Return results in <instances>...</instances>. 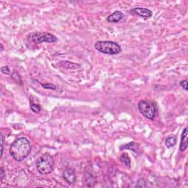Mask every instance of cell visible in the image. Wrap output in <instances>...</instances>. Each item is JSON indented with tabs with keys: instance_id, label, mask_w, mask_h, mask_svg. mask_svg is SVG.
<instances>
[{
	"instance_id": "1",
	"label": "cell",
	"mask_w": 188,
	"mask_h": 188,
	"mask_svg": "<svg viewBox=\"0 0 188 188\" xmlns=\"http://www.w3.org/2000/svg\"><path fill=\"white\" fill-rule=\"evenodd\" d=\"M10 154L15 161L26 159L31 152V144L27 138L22 137L15 140L10 147Z\"/></svg>"
},
{
	"instance_id": "2",
	"label": "cell",
	"mask_w": 188,
	"mask_h": 188,
	"mask_svg": "<svg viewBox=\"0 0 188 188\" xmlns=\"http://www.w3.org/2000/svg\"><path fill=\"white\" fill-rule=\"evenodd\" d=\"M36 169L42 175L50 174L54 168V159L49 153H45L36 161Z\"/></svg>"
},
{
	"instance_id": "3",
	"label": "cell",
	"mask_w": 188,
	"mask_h": 188,
	"mask_svg": "<svg viewBox=\"0 0 188 188\" xmlns=\"http://www.w3.org/2000/svg\"><path fill=\"white\" fill-rule=\"evenodd\" d=\"M94 46L96 50L103 54L114 55L121 52L120 45L111 40H99L95 43Z\"/></svg>"
},
{
	"instance_id": "4",
	"label": "cell",
	"mask_w": 188,
	"mask_h": 188,
	"mask_svg": "<svg viewBox=\"0 0 188 188\" xmlns=\"http://www.w3.org/2000/svg\"><path fill=\"white\" fill-rule=\"evenodd\" d=\"M139 112L149 120H153L156 116L157 108L155 104L149 99L140 100L138 102Z\"/></svg>"
},
{
	"instance_id": "5",
	"label": "cell",
	"mask_w": 188,
	"mask_h": 188,
	"mask_svg": "<svg viewBox=\"0 0 188 188\" xmlns=\"http://www.w3.org/2000/svg\"><path fill=\"white\" fill-rule=\"evenodd\" d=\"M32 40L36 43H54L57 41V38L53 34H51L50 32H36L33 35Z\"/></svg>"
},
{
	"instance_id": "6",
	"label": "cell",
	"mask_w": 188,
	"mask_h": 188,
	"mask_svg": "<svg viewBox=\"0 0 188 188\" xmlns=\"http://www.w3.org/2000/svg\"><path fill=\"white\" fill-rule=\"evenodd\" d=\"M132 12L138 16L144 19H149L152 17L153 13L152 10L143 8H135L132 10Z\"/></svg>"
},
{
	"instance_id": "7",
	"label": "cell",
	"mask_w": 188,
	"mask_h": 188,
	"mask_svg": "<svg viewBox=\"0 0 188 188\" xmlns=\"http://www.w3.org/2000/svg\"><path fill=\"white\" fill-rule=\"evenodd\" d=\"M63 179L66 180V182L70 184L75 183V182H76V174H75L74 171H73V170H71V168H66V169L63 171Z\"/></svg>"
},
{
	"instance_id": "8",
	"label": "cell",
	"mask_w": 188,
	"mask_h": 188,
	"mask_svg": "<svg viewBox=\"0 0 188 188\" xmlns=\"http://www.w3.org/2000/svg\"><path fill=\"white\" fill-rule=\"evenodd\" d=\"M124 18V15L121 11H115L107 18V21L110 23H118Z\"/></svg>"
},
{
	"instance_id": "9",
	"label": "cell",
	"mask_w": 188,
	"mask_h": 188,
	"mask_svg": "<svg viewBox=\"0 0 188 188\" xmlns=\"http://www.w3.org/2000/svg\"><path fill=\"white\" fill-rule=\"evenodd\" d=\"M187 127H185L182 132V139H181L180 146H179V150L180 152H184L186 151L188 146V141H187Z\"/></svg>"
},
{
	"instance_id": "10",
	"label": "cell",
	"mask_w": 188,
	"mask_h": 188,
	"mask_svg": "<svg viewBox=\"0 0 188 188\" xmlns=\"http://www.w3.org/2000/svg\"><path fill=\"white\" fill-rule=\"evenodd\" d=\"M177 138L176 135H172V136L168 137L166 139V145L168 149L172 148L176 145V143Z\"/></svg>"
},
{
	"instance_id": "11",
	"label": "cell",
	"mask_w": 188,
	"mask_h": 188,
	"mask_svg": "<svg viewBox=\"0 0 188 188\" xmlns=\"http://www.w3.org/2000/svg\"><path fill=\"white\" fill-rule=\"evenodd\" d=\"M121 161L123 163L126 165V167L129 168L130 167V158L129 156H128L127 154H124L121 156L120 157Z\"/></svg>"
},
{
	"instance_id": "12",
	"label": "cell",
	"mask_w": 188,
	"mask_h": 188,
	"mask_svg": "<svg viewBox=\"0 0 188 188\" xmlns=\"http://www.w3.org/2000/svg\"><path fill=\"white\" fill-rule=\"evenodd\" d=\"M30 109L34 112L38 113L41 110V107L39 104H37L32 102V100H30Z\"/></svg>"
},
{
	"instance_id": "13",
	"label": "cell",
	"mask_w": 188,
	"mask_h": 188,
	"mask_svg": "<svg viewBox=\"0 0 188 188\" xmlns=\"http://www.w3.org/2000/svg\"><path fill=\"white\" fill-rule=\"evenodd\" d=\"M40 85L43 87L45 89H51V90H56V85H53L52 83H46V84H41Z\"/></svg>"
},
{
	"instance_id": "14",
	"label": "cell",
	"mask_w": 188,
	"mask_h": 188,
	"mask_svg": "<svg viewBox=\"0 0 188 188\" xmlns=\"http://www.w3.org/2000/svg\"><path fill=\"white\" fill-rule=\"evenodd\" d=\"M136 187H146V182H145V181L143 179H139L138 181V182H137L136 184Z\"/></svg>"
},
{
	"instance_id": "15",
	"label": "cell",
	"mask_w": 188,
	"mask_h": 188,
	"mask_svg": "<svg viewBox=\"0 0 188 188\" xmlns=\"http://www.w3.org/2000/svg\"><path fill=\"white\" fill-rule=\"evenodd\" d=\"M180 85L182 86V88H183L184 91H187V80H182L180 82Z\"/></svg>"
},
{
	"instance_id": "16",
	"label": "cell",
	"mask_w": 188,
	"mask_h": 188,
	"mask_svg": "<svg viewBox=\"0 0 188 188\" xmlns=\"http://www.w3.org/2000/svg\"><path fill=\"white\" fill-rule=\"evenodd\" d=\"M4 142H5V138L4 135L1 134V143H2V149H1V157H2L3 152H4Z\"/></svg>"
},
{
	"instance_id": "17",
	"label": "cell",
	"mask_w": 188,
	"mask_h": 188,
	"mask_svg": "<svg viewBox=\"0 0 188 188\" xmlns=\"http://www.w3.org/2000/svg\"><path fill=\"white\" fill-rule=\"evenodd\" d=\"M1 71L3 73H5V74H9L10 71V68L8 66H3V67H2Z\"/></svg>"
},
{
	"instance_id": "18",
	"label": "cell",
	"mask_w": 188,
	"mask_h": 188,
	"mask_svg": "<svg viewBox=\"0 0 188 188\" xmlns=\"http://www.w3.org/2000/svg\"><path fill=\"white\" fill-rule=\"evenodd\" d=\"M0 173H1V174H0V181H1V182H2L3 179H4L5 176V172L4 168H3V167H2V168H1Z\"/></svg>"
},
{
	"instance_id": "19",
	"label": "cell",
	"mask_w": 188,
	"mask_h": 188,
	"mask_svg": "<svg viewBox=\"0 0 188 188\" xmlns=\"http://www.w3.org/2000/svg\"><path fill=\"white\" fill-rule=\"evenodd\" d=\"M3 49H4V47H3L2 43H1V52H2V51H3Z\"/></svg>"
}]
</instances>
